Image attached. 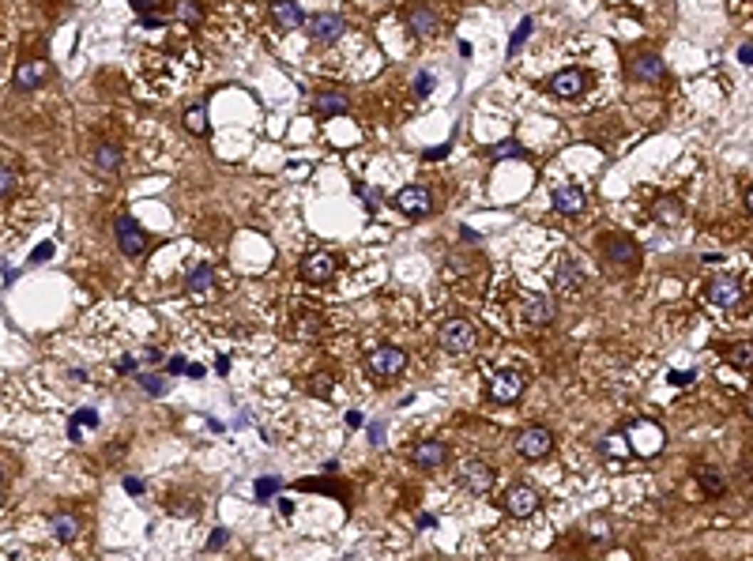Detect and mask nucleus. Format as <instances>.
Instances as JSON below:
<instances>
[{
    "label": "nucleus",
    "instance_id": "1",
    "mask_svg": "<svg viewBox=\"0 0 753 561\" xmlns=\"http://www.w3.org/2000/svg\"><path fill=\"white\" fill-rule=\"evenodd\" d=\"M437 346L445 354H471L479 346V328L467 316H452L437 328Z\"/></svg>",
    "mask_w": 753,
    "mask_h": 561
},
{
    "label": "nucleus",
    "instance_id": "2",
    "mask_svg": "<svg viewBox=\"0 0 753 561\" xmlns=\"http://www.w3.org/2000/svg\"><path fill=\"white\" fill-rule=\"evenodd\" d=\"M486 396L501 407H512L524 396V377L516 369H490L486 373Z\"/></svg>",
    "mask_w": 753,
    "mask_h": 561
},
{
    "label": "nucleus",
    "instance_id": "3",
    "mask_svg": "<svg viewBox=\"0 0 753 561\" xmlns=\"http://www.w3.org/2000/svg\"><path fill=\"white\" fill-rule=\"evenodd\" d=\"M512 448H516L524 460H543L554 452V433L546 426H524V430L512 437Z\"/></svg>",
    "mask_w": 753,
    "mask_h": 561
},
{
    "label": "nucleus",
    "instance_id": "4",
    "mask_svg": "<svg viewBox=\"0 0 753 561\" xmlns=\"http://www.w3.org/2000/svg\"><path fill=\"white\" fill-rule=\"evenodd\" d=\"M365 369L380 381H392L407 369V351H400V346H377V351L365 354Z\"/></svg>",
    "mask_w": 753,
    "mask_h": 561
},
{
    "label": "nucleus",
    "instance_id": "5",
    "mask_svg": "<svg viewBox=\"0 0 753 561\" xmlns=\"http://www.w3.org/2000/svg\"><path fill=\"white\" fill-rule=\"evenodd\" d=\"M456 483L467 493H490L494 490V467L486 460H464L456 467Z\"/></svg>",
    "mask_w": 753,
    "mask_h": 561
},
{
    "label": "nucleus",
    "instance_id": "6",
    "mask_svg": "<svg viewBox=\"0 0 753 561\" xmlns=\"http://www.w3.org/2000/svg\"><path fill=\"white\" fill-rule=\"evenodd\" d=\"M298 275H301V283H332V275H336V260H332V252H324V249H309L306 257H301L298 264Z\"/></svg>",
    "mask_w": 753,
    "mask_h": 561
},
{
    "label": "nucleus",
    "instance_id": "7",
    "mask_svg": "<svg viewBox=\"0 0 753 561\" xmlns=\"http://www.w3.org/2000/svg\"><path fill=\"white\" fill-rule=\"evenodd\" d=\"M603 257H606V268L611 272H633L640 264V252H637V245L629 242V237H606L603 242Z\"/></svg>",
    "mask_w": 753,
    "mask_h": 561
},
{
    "label": "nucleus",
    "instance_id": "8",
    "mask_svg": "<svg viewBox=\"0 0 753 561\" xmlns=\"http://www.w3.org/2000/svg\"><path fill=\"white\" fill-rule=\"evenodd\" d=\"M113 234H117V245H121V252L125 257H132V260H140L143 252H147V234L136 226V219H128V215H121L113 222Z\"/></svg>",
    "mask_w": 753,
    "mask_h": 561
},
{
    "label": "nucleus",
    "instance_id": "9",
    "mask_svg": "<svg viewBox=\"0 0 753 561\" xmlns=\"http://www.w3.org/2000/svg\"><path fill=\"white\" fill-rule=\"evenodd\" d=\"M306 26H309L313 42H321V46H332L347 34V23H343V16H336V11H321V16H313Z\"/></svg>",
    "mask_w": 753,
    "mask_h": 561
},
{
    "label": "nucleus",
    "instance_id": "10",
    "mask_svg": "<svg viewBox=\"0 0 753 561\" xmlns=\"http://www.w3.org/2000/svg\"><path fill=\"white\" fill-rule=\"evenodd\" d=\"M395 207H400L403 215H411V219H426L433 211V192L422 189V185H407V189L395 196Z\"/></svg>",
    "mask_w": 753,
    "mask_h": 561
},
{
    "label": "nucleus",
    "instance_id": "11",
    "mask_svg": "<svg viewBox=\"0 0 753 561\" xmlns=\"http://www.w3.org/2000/svg\"><path fill=\"white\" fill-rule=\"evenodd\" d=\"M539 509V490L535 486H527V483H516V486H509L505 490V513L509 516H531Z\"/></svg>",
    "mask_w": 753,
    "mask_h": 561
},
{
    "label": "nucleus",
    "instance_id": "12",
    "mask_svg": "<svg viewBox=\"0 0 753 561\" xmlns=\"http://www.w3.org/2000/svg\"><path fill=\"white\" fill-rule=\"evenodd\" d=\"M708 302L720 305V309H738V302H742V283L731 275H720L708 283Z\"/></svg>",
    "mask_w": 753,
    "mask_h": 561
},
{
    "label": "nucleus",
    "instance_id": "13",
    "mask_svg": "<svg viewBox=\"0 0 753 561\" xmlns=\"http://www.w3.org/2000/svg\"><path fill=\"white\" fill-rule=\"evenodd\" d=\"M584 87H588L584 68H565L558 76H550V91L558 98H580V95H584Z\"/></svg>",
    "mask_w": 753,
    "mask_h": 561
},
{
    "label": "nucleus",
    "instance_id": "14",
    "mask_svg": "<svg viewBox=\"0 0 753 561\" xmlns=\"http://www.w3.org/2000/svg\"><path fill=\"white\" fill-rule=\"evenodd\" d=\"M448 460V448L441 445V441H418V445L411 448V463L418 467V471H433V467H441Z\"/></svg>",
    "mask_w": 753,
    "mask_h": 561
},
{
    "label": "nucleus",
    "instance_id": "15",
    "mask_svg": "<svg viewBox=\"0 0 753 561\" xmlns=\"http://www.w3.org/2000/svg\"><path fill=\"white\" fill-rule=\"evenodd\" d=\"M407 31H411L418 42H426V38H433L441 31V16L430 8H415V11H407Z\"/></svg>",
    "mask_w": 753,
    "mask_h": 561
},
{
    "label": "nucleus",
    "instance_id": "16",
    "mask_svg": "<svg viewBox=\"0 0 753 561\" xmlns=\"http://www.w3.org/2000/svg\"><path fill=\"white\" fill-rule=\"evenodd\" d=\"M520 309H524V324H531V328H543L554 320V305H550L546 294H527Z\"/></svg>",
    "mask_w": 753,
    "mask_h": 561
},
{
    "label": "nucleus",
    "instance_id": "17",
    "mask_svg": "<svg viewBox=\"0 0 753 561\" xmlns=\"http://www.w3.org/2000/svg\"><path fill=\"white\" fill-rule=\"evenodd\" d=\"M350 110V98L339 95V91H324V95L313 98V113L321 117V121H332V117H343Z\"/></svg>",
    "mask_w": 753,
    "mask_h": 561
},
{
    "label": "nucleus",
    "instance_id": "18",
    "mask_svg": "<svg viewBox=\"0 0 753 561\" xmlns=\"http://www.w3.org/2000/svg\"><path fill=\"white\" fill-rule=\"evenodd\" d=\"M584 204H588V192L576 189V185H558V189H554V207H558L561 215H580Z\"/></svg>",
    "mask_w": 753,
    "mask_h": 561
},
{
    "label": "nucleus",
    "instance_id": "19",
    "mask_svg": "<svg viewBox=\"0 0 753 561\" xmlns=\"http://www.w3.org/2000/svg\"><path fill=\"white\" fill-rule=\"evenodd\" d=\"M271 19L283 26V31H298L306 26V11L298 8V0H275L271 4Z\"/></svg>",
    "mask_w": 753,
    "mask_h": 561
},
{
    "label": "nucleus",
    "instance_id": "20",
    "mask_svg": "<svg viewBox=\"0 0 753 561\" xmlns=\"http://www.w3.org/2000/svg\"><path fill=\"white\" fill-rule=\"evenodd\" d=\"M49 79V64L46 61H31V64H19L16 68V87L19 91H34V87H42Z\"/></svg>",
    "mask_w": 753,
    "mask_h": 561
},
{
    "label": "nucleus",
    "instance_id": "21",
    "mask_svg": "<svg viewBox=\"0 0 753 561\" xmlns=\"http://www.w3.org/2000/svg\"><path fill=\"white\" fill-rule=\"evenodd\" d=\"M633 448L640 452V456H648V452H659L663 448V433H659V426H648V422H637L633 426Z\"/></svg>",
    "mask_w": 753,
    "mask_h": 561
},
{
    "label": "nucleus",
    "instance_id": "22",
    "mask_svg": "<svg viewBox=\"0 0 753 561\" xmlns=\"http://www.w3.org/2000/svg\"><path fill=\"white\" fill-rule=\"evenodd\" d=\"M663 61L655 57V53H637V57H633V76L637 79H644V83H659V79H663Z\"/></svg>",
    "mask_w": 753,
    "mask_h": 561
},
{
    "label": "nucleus",
    "instance_id": "23",
    "mask_svg": "<svg viewBox=\"0 0 753 561\" xmlns=\"http://www.w3.org/2000/svg\"><path fill=\"white\" fill-rule=\"evenodd\" d=\"M554 279H558V287L561 290H569V294H580L584 290V268H580V264H573V260H561L558 264V272H554Z\"/></svg>",
    "mask_w": 753,
    "mask_h": 561
},
{
    "label": "nucleus",
    "instance_id": "24",
    "mask_svg": "<svg viewBox=\"0 0 753 561\" xmlns=\"http://www.w3.org/2000/svg\"><path fill=\"white\" fill-rule=\"evenodd\" d=\"M652 215H655V222H663V226H678V219H682V200L678 196H655L652 200Z\"/></svg>",
    "mask_w": 753,
    "mask_h": 561
},
{
    "label": "nucleus",
    "instance_id": "25",
    "mask_svg": "<svg viewBox=\"0 0 753 561\" xmlns=\"http://www.w3.org/2000/svg\"><path fill=\"white\" fill-rule=\"evenodd\" d=\"M90 166L98 173H117L121 170V151H117L113 143H98L95 151H90Z\"/></svg>",
    "mask_w": 753,
    "mask_h": 561
},
{
    "label": "nucleus",
    "instance_id": "26",
    "mask_svg": "<svg viewBox=\"0 0 753 561\" xmlns=\"http://www.w3.org/2000/svg\"><path fill=\"white\" fill-rule=\"evenodd\" d=\"M49 531H53V539H57V542H76V535H79V516L57 513V516L49 520Z\"/></svg>",
    "mask_w": 753,
    "mask_h": 561
},
{
    "label": "nucleus",
    "instance_id": "27",
    "mask_svg": "<svg viewBox=\"0 0 753 561\" xmlns=\"http://www.w3.org/2000/svg\"><path fill=\"white\" fill-rule=\"evenodd\" d=\"M697 478H701V486H705L708 498H723V493H727V483H723L720 471H708V467H701V471H697Z\"/></svg>",
    "mask_w": 753,
    "mask_h": 561
},
{
    "label": "nucleus",
    "instance_id": "28",
    "mask_svg": "<svg viewBox=\"0 0 753 561\" xmlns=\"http://www.w3.org/2000/svg\"><path fill=\"white\" fill-rule=\"evenodd\" d=\"M185 128L196 132V136H207V105H204V102L192 105V110L185 113Z\"/></svg>",
    "mask_w": 753,
    "mask_h": 561
},
{
    "label": "nucleus",
    "instance_id": "29",
    "mask_svg": "<svg viewBox=\"0 0 753 561\" xmlns=\"http://www.w3.org/2000/svg\"><path fill=\"white\" fill-rule=\"evenodd\" d=\"M16 189H19V170H16V163H11V158H4V166H0V192L11 196Z\"/></svg>",
    "mask_w": 753,
    "mask_h": 561
},
{
    "label": "nucleus",
    "instance_id": "30",
    "mask_svg": "<svg viewBox=\"0 0 753 561\" xmlns=\"http://www.w3.org/2000/svg\"><path fill=\"white\" fill-rule=\"evenodd\" d=\"M727 358H731V366L749 369V373H753V343H738V346H731Z\"/></svg>",
    "mask_w": 753,
    "mask_h": 561
},
{
    "label": "nucleus",
    "instance_id": "31",
    "mask_svg": "<svg viewBox=\"0 0 753 561\" xmlns=\"http://www.w3.org/2000/svg\"><path fill=\"white\" fill-rule=\"evenodd\" d=\"M524 155H527V151H524L516 140H501V143L490 147V158H497V163H501V158H524Z\"/></svg>",
    "mask_w": 753,
    "mask_h": 561
},
{
    "label": "nucleus",
    "instance_id": "32",
    "mask_svg": "<svg viewBox=\"0 0 753 561\" xmlns=\"http://www.w3.org/2000/svg\"><path fill=\"white\" fill-rule=\"evenodd\" d=\"M207 287H211V268H207V264H200V268L189 272V290L200 294V290H207Z\"/></svg>",
    "mask_w": 753,
    "mask_h": 561
},
{
    "label": "nucleus",
    "instance_id": "33",
    "mask_svg": "<svg viewBox=\"0 0 753 561\" xmlns=\"http://www.w3.org/2000/svg\"><path fill=\"white\" fill-rule=\"evenodd\" d=\"M174 11H177L181 23H200V4H196V0H177Z\"/></svg>",
    "mask_w": 753,
    "mask_h": 561
},
{
    "label": "nucleus",
    "instance_id": "34",
    "mask_svg": "<svg viewBox=\"0 0 753 561\" xmlns=\"http://www.w3.org/2000/svg\"><path fill=\"white\" fill-rule=\"evenodd\" d=\"M531 26H535L531 19H520V26H516V31H512V38H509V53H520V46L527 42V34H531Z\"/></svg>",
    "mask_w": 753,
    "mask_h": 561
},
{
    "label": "nucleus",
    "instance_id": "35",
    "mask_svg": "<svg viewBox=\"0 0 753 561\" xmlns=\"http://www.w3.org/2000/svg\"><path fill=\"white\" fill-rule=\"evenodd\" d=\"M253 490H256V501H268L271 493L279 490V478H260V483H256Z\"/></svg>",
    "mask_w": 753,
    "mask_h": 561
},
{
    "label": "nucleus",
    "instance_id": "36",
    "mask_svg": "<svg viewBox=\"0 0 753 561\" xmlns=\"http://www.w3.org/2000/svg\"><path fill=\"white\" fill-rule=\"evenodd\" d=\"M132 8L143 11V19H151V11H162V0H132Z\"/></svg>",
    "mask_w": 753,
    "mask_h": 561
},
{
    "label": "nucleus",
    "instance_id": "37",
    "mask_svg": "<svg viewBox=\"0 0 753 561\" xmlns=\"http://www.w3.org/2000/svg\"><path fill=\"white\" fill-rule=\"evenodd\" d=\"M49 257H53V245H49V242H42V245H38V249L31 252V264H42V260H49Z\"/></svg>",
    "mask_w": 753,
    "mask_h": 561
},
{
    "label": "nucleus",
    "instance_id": "38",
    "mask_svg": "<svg viewBox=\"0 0 753 561\" xmlns=\"http://www.w3.org/2000/svg\"><path fill=\"white\" fill-rule=\"evenodd\" d=\"M140 384H143V388H147L151 396H158V392H162V381H158V377H151V373H143V377H140Z\"/></svg>",
    "mask_w": 753,
    "mask_h": 561
},
{
    "label": "nucleus",
    "instance_id": "39",
    "mask_svg": "<svg viewBox=\"0 0 753 561\" xmlns=\"http://www.w3.org/2000/svg\"><path fill=\"white\" fill-rule=\"evenodd\" d=\"M358 196L365 200V207H369V211H373V207H380V196H377L373 189H362V185H358Z\"/></svg>",
    "mask_w": 753,
    "mask_h": 561
},
{
    "label": "nucleus",
    "instance_id": "40",
    "mask_svg": "<svg viewBox=\"0 0 753 561\" xmlns=\"http://www.w3.org/2000/svg\"><path fill=\"white\" fill-rule=\"evenodd\" d=\"M430 87H433V76H430V72H422V76L415 79V91H418V95H430Z\"/></svg>",
    "mask_w": 753,
    "mask_h": 561
},
{
    "label": "nucleus",
    "instance_id": "41",
    "mask_svg": "<svg viewBox=\"0 0 753 561\" xmlns=\"http://www.w3.org/2000/svg\"><path fill=\"white\" fill-rule=\"evenodd\" d=\"M125 490H128V493H136V498H140V493H143V483H140V478H132V475H128V478H125Z\"/></svg>",
    "mask_w": 753,
    "mask_h": 561
},
{
    "label": "nucleus",
    "instance_id": "42",
    "mask_svg": "<svg viewBox=\"0 0 753 561\" xmlns=\"http://www.w3.org/2000/svg\"><path fill=\"white\" fill-rule=\"evenodd\" d=\"M693 381V373L690 369H682V373H670V384H690Z\"/></svg>",
    "mask_w": 753,
    "mask_h": 561
},
{
    "label": "nucleus",
    "instance_id": "43",
    "mask_svg": "<svg viewBox=\"0 0 753 561\" xmlns=\"http://www.w3.org/2000/svg\"><path fill=\"white\" fill-rule=\"evenodd\" d=\"M189 509H196V505H189V501H170V513H189Z\"/></svg>",
    "mask_w": 753,
    "mask_h": 561
},
{
    "label": "nucleus",
    "instance_id": "44",
    "mask_svg": "<svg viewBox=\"0 0 753 561\" xmlns=\"http://www.w3.org/2000/svg\"><path fill=\"white\" fill-rule=\"evenodd\" d=\"M170 369H174V373H181V369H189V362H185V358L177 354V358H170Z\"/></svg>",
    "mask_w": 753,
    "mask_h": 561
},
{
    "label": "nucleus",
    "instance_id": "45",
    "mask_svg": "<svg viewBox=\"0 0 753 561\" xmlns=\"http://www.w3.org/2000/svg\"><path fill=\"white\" fill-rule=\"evenodd\" d=\"M445 155H448V143H445V147H433V151H426L430 163H433V158H445Z\"/></svg>",
    "mask_w": 753,
    "mask_h": 561
},
{
    "label": "nucleus",
    "instance_id": "46",
    "mask_svg": "<svg viewBox=\"0 0 753 561\" xmlns=\"http://www.w3.org/2000/svg\"><path fill=\"white\" fill-rule=\"evenodd\" d=\"M222 542H227V531H215V535H211V542H207V546H211V550H215V546H222Z\"/></svg>",
    "mask_w": 753,
    "mask_h": 561
},
{
    "label": "nucleus",
    "instance_id": "47",
    "mask_svg": "<svg viewBox=\"0 0 753 561\" xmlns=\"http://www.w3.org/2000/svg\"><path fill=\"white\" fill-rule=\"evenodd\" d=\"M16 283V272H11V264H4V287Z\"/></svg>",
    "mask_w": 753,
    "mask_h": 561
},
{
    "label": "nucleus",
    "instance_id": "48",
    "mask_svg": "<svg viewBox=\"0 0 753 561\" xmlns=\"http://www.w3.org/2000/svg\"><path fill=\"white\" fill-rule=\"evenodd\" d=\"M132 366H136V358H121V362H117V369H121V373H128Z\"/></svg>",
    "mask_w": 753,
    "mask_h": 561
},
{
    "label": "nucleus",
    "instance_id": "49",
    "mask_svg": "<svg viewBox=\"0 0 753 561\" xmlns=\"http://www.w3.org/2000/svg\"><path fill=\"white\" fill-rule=\"evenodd\" d=\"M738 57H742L746 64H753V49H749V46H746V49H738Z\"/></svg>",
    "mask_w": 753,
    "mask_h": 561
},
{
    "label": "nucleus",
    "instance_id": "50",
    "mask_svg": "<svg viewBox=\"0 0 753 561\" xmlns=\"http://www.w3.org/2000/svg\"><path fill=\"white\" fill-rule=\"evenodd\" d=\"M746 207H749V211H753V189H749V192H746Z\"/></svg>",
    "mask_w": 753,
    "mask_h": 561
},
{
    "label": "nucleus",
    "instance_id": "51",
    "mask_svg": "<svg viewBox=\"0 0 753 561\" xmlns=\"http://www.w3.org/2000/svg\"><path fill=\"white\" fill-rule=\"evenodd\" d=\"M746 411H749V415H753V399H749V403H746Z\"/></svg>",
    "mask_w": 753,
    "mask_h": 561
}]
</instances>
